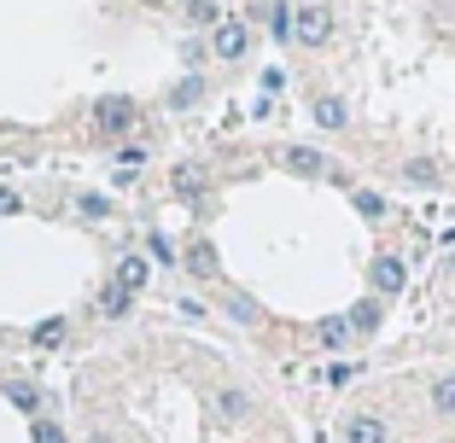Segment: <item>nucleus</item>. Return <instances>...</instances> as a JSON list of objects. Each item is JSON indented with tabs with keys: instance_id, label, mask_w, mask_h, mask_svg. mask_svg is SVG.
Wrapping results in <instances>:
<instances>
[{
	"instance_id": "14",
	"label": "nucleus",
	"mask_w": 455,
	"mask_h": 443,
	"mask_svg": "<svg viewBox=\"0 0 455 443\" xmlns=\"http://www.w3.org/2000/svg\"><path fill=\"white\" fill-rule=\"evenodd\" d=\"M345 321H350V333H374V327H379V304H356Z\"/></svg>"
},
{
	"instance_id": "20",
	"label": "nucleus",
	"mask_w": 455,
	"mask_h": 443,
	"mask_svg": "<svg viewBox=\"0 0 455 443\" xmlns=\"http://www.w3.org/2000/svg\"><path fill=\"white\" fill-rule=\"evenodd\" d=\"M36 338H41V344H59V338H65V321H59V315H53V321H41Z\"/></svg>"
},
{
	"instance_id": "28",
	"label": "nucleus",
	"mask_w": 455,
	"mask_h": 443,
	"mask_svg": "<svg viewBox=\"0 0 455 443\" xmlns=\"http://www.w3.org/2000/svg\"><path fill=\"white\" fill-rule=\"evenodd\" d=\"M18 210H24V199H18V193H6V187H0V216H18Z\"/></svg>"
},
{
	"instance_id": "29",
	"label": "nucleus",
	"mask_w": 455,
	"mask_h": 443,
	"mask_svg": "<svg viewBox=\"0 0 455 443\" xmlns=\"http://www.w3.org/2000/svg\"><path fill=\"white\" fill-rule=\"evenodd\" d=\"M188 6H193V0H188Z\"/></svg>"
},
{
	"instance_id": "15",
	"label": "nucleus",
	"mask_w": 455,
	"mask_h": 443,
	"mask_svg": "<svg viewBox=\"0 0 455 443\" xmlns=\"http://www.w3.org/2000/svg\"><path fill=\"white\" fill-rule=\"evenodd\" d=\"M216 408H222L228 420H245V415H251V403H245V391H222V397H216Z\"/></svg>"
},
{
	"instance_id": "4",
	"label": "nucleus",
	"mask_w": 455,
	"mask_h": 443,
	"mask_svg": "<svg viewBox=\"0 0 455 443\" xmlns=\"http://www.w3.org/2000/svg\"><path fill=\"white\" fill-rule=\"evenodd\" d=\"M345 443H386V420L379 415H350L345 420Z\"/></svg>"
},
{
	"instance_id": "3",
	"label": "nucleus",
	"mask_w": 455,
	"mask_h": 443,
	"mask_svg": "<svg viewBox=\"0 0 455 443\" xmlns=\"http://www.w3.org/2000/svg\"><path fill=\"white\" fill-rule=\"evenodd\" d=\"M94 123L106 129V135H123V129L134 123V99H100V106H94Z\"/></svg>"
},
{
	"instance_id": "25",
	"label": "nucleus",
	"mask_w": 455,
	"mask_h": 443,
	"mask_svg": "<svg viewBox=\"0 0 455 443\" xmlns=\"http://www.w3.org/2000/svg\"><path fill=\"white\" fill-rule=\"evenodd\" d=\"M199 181H204V175L193 170V163H188V170H175V187H181V193H193V187H199Z\"/></svg>"
},
{
	"instance_id": "7",
	"label": "nucleus",
	"mask_w": 455,
	"mask_h": 443,
	"mask_svg": "<svg viewBox=\"0 0 455 443\" xmlns=\"http://www.w3.org/2000/svg\"><path fill=\"white\" fill-rule=\"evenodd\" d=\"M117 286L123 292H140V286H147V257H123L117 263Z\"/></svg>"
},
{
	"instance_id": "27",
	"label": "nucleus",
	"mask_w": 455,
	"mask_h": 443,
	"mask_svg": "<svg viewBox=\"0 0 455 443\" xmlns=\"http://www.w3.org/2000/svg\"><path fill=\"white\" fill-rule=\"evenodd\" d=\"M188 12H193V18H199V24H216V6H211V0H193Z\"/></svg>"
},
{
	"instance_id": "24",
	"label": "nucleus",
	"mask_w": 455,
	"mask_h": 443,
	"mask_svg": "<svg viewBox=\"0 0 455 443\" xmlns=\"http://www.w3.org/2000/svg\"><path fill=\"white\" fill-rule=\"evenodd\" d=\"M36 443H65V431H59L53 420H36Z\"/></svg>"
},
{
	"instance_id": "26",
	"label": "nucleus",
	"mask_w": 455,
	"mask_h": 443,
	"mask_svg": "<svg viewBox=\"0 0 455 443\" xmlns=\"http://www.w3.org/2000/svg\"><path fill=\"white\" fill-rule=\"evenodd\" d=\"M76 210H82V216H106L111 204H106V199H88V193H82V199H76Z\"/></svg>"
},
{
	"instance_id": "16",
	"label": "nucleus",
	"mask_w": 455,
	"mask_h": 443,
	"mask_svg": "<svg viewBox=\"0 0 455 443\" xmlns=\"http://www.w3.org/2000/svg\"><path fill=\"white\" fill-rule=\"evenodd\" d=\"M403 181H415V187H432V181H438V170H432L427 158H415V163H403Z\"/></svg>"
},
{
	"instance_id": "1",
	"label": "nucleus",
	"mask_w": 455,
	"mask_h": 443,
	"mask_svg": "<svg viewBox=\"0 0 455 443\" xmlns=\"http://www.w3.org/2000/svg\"><path fill=\"white\" fill-rule=\"evenodd\" d=\"M292 36L304 41V47H322V41L333 36V12H327V6H298L292 12Z\"/></svg>"
},
{
	"instance_id": "23",
	"label": "nucleus",
	"mask_w": 455,
	"mask_h": 443,
	"mask_svg": "<svg viewBox=\"0 0 455 443\" xmlns=\"http://www.w3.org/2000/svg\"><path fill=\"white\" fill-rule=\"evenodd\" d=\"M350 379H356V368H350V362H333V368H327V385H350Z\"/></svg>"
},
{
	"instance_id": "9",
	"label": "nucleus",
	"mask_w": 455,
	"mask_h": 443,
	"mask_svg": "<svg viewBox=\"0 0 455 443\" xmlns=\"http://www.w3.org/2000/svg\"><path fill=\"white\" fill-rule=\"evenodd\" d=\"M263 24L275 29V41L292 36V6H286V0H268V6H263Z\"/></svg>"
},
{
	"instance_id": "10",
	"label": "nucleus",
	"mask_w": 455,
	"mask_h": 443,
	"mask_svg": "<svg viewBox=\"0 0 455 443\" xmlns=\"http://www.w3.org/2000/svg\"><path fill=\"white\" fill-rule=\"evenodd\" d=\"M350 338H356V333H350L345 315H327V321H322V344H327V350H345Z\"/></svg>"
},
{
	"instance_id": "2",
	"label": "nucleus",
	"mask_w": 455,
	"mask_h": 443,
	"mask_svg": "<svg viewBox=\"0 0 455 443\" xmlns=\"http://www.w3.org/2000/svg\"><path fill=\"white\" fill-rule=\"evenodd\" d=\"M245 47H251V24H245V18H228V24L211 29V53L216 59H240Z\"/></svg>"
},
{
	"instance_id": "11",
	"label": "nucleus",
	"mask_w": 455,
	"mask_h": 443,
	"mask_svg": "<svg viewBox=\"0 0 455 443\" xmlns=\"http://www.w3.org/2000/svg\"><path fill=\"white\" fill-rule=\"evenodd\" d=\"M315 123H322V129H345L350 111L339 106V99H315Z\"/></svg>"
},
{
	"instance_id": "6",
	"label": "nucleus",
	"mask_w": 455,
	"mask_h": 443,
	"mask_svg": "<svg viewBox=\"0 0 455 443\" xmlns=\"http://www.w3.org/2000/svg\"><path fill=\"white\" fill-rule=\"evenodd\" d=\"M409 269H403V257H374V286L379 292H403Z\"/></svg>"
},
{
	"instance_id": "12",
	"label": "nucleus",
	"mask_w": 455,
	"mask_h": 443,
	"mask_svg": "<svg viewBox=\"0 0 455 443\" xmlns=\"http://www.w3.org/2000/svg\"><path fill=\"white\" fill-rule=\"evenodd\" d=\"M427 24L438 29V36H455V0H432V12H427Z\"/></svg>"
},
{
	"instance_id": "22",
	"label": "nucleus",
	"mask_w": 455,
	"mask_h": 443,
	"mask_svg": "<svg viewBox=\"0 0 455 443\" xmlns=\"http://www.w3.org/2000/svg\"><path fill=\"white\" fill-rule=\"evenodd\" d=\"M147 251H152V263H175V251H170V240H164V233H152Z\"/></svg>"
},
{
	"instance_id": "18",
	"label": "nucleus",
	"mask_w": 455,
	"mask_h": 443,
	"mask_svg": "<svg viewBox=\"0 0 455 443\" xmlns=\"http://www.w3.org/2000/svg\"><path fill=\"white\" fill-rule=\"evenodd\" d=\"M356 210L368 216V222H379V216H386V199H374V193H356Z\"/></svg>"
},
{
	"instance_id": "21",
	"label": "nucleus",
	"mask_w": 455,
	"mask_h": 443,
	"mask_svg": "<svg viewBox=\"0 0 455 443\" xmlns=\"http://www.w3.org/2000/svg\"><path fill=\"white\" fill-rule=\"evenodd\" d=\"M199 88H204V82H199V76H188L181 88H175V106H193V99H199Z\"/></svg>"
},
{
	"instance_id": "17",
	"label": "nucleus",
	"mask_w": 455,
	"mask_h": 443,
	"mask_svg": "<svg viewBox=\"0 0 455 443\" xmlns=\"http://www.w3.org/2000/svg\"><path fill=\"white\" fill-rule=\"evenodd\" d=\"M100 309H106V315H123V309H129V292H123V286L111 281V292L100 297Z\"/></svg>"
},
{
	"instance_id": "19",
	"label": "nucleus",
	"mask_w": 455,
	"mask_h": 443,
	"mask_svg": "<svg viewBox=\"0 0 455 443\" xmlns=\"http://www.w3.org/2000/svg\"><path fill=\"white\" fill-rule=\"evenodd\" d=\"M228 315H234V321H245V327H251V321H257V304H251V297H234V304H228Z\"/></svg>"
},
{
	"instance_id": "13",
	"label": "nucleus",
	"mask_w": 455,
	"mask_h": 443,
	"mask_svg": "<svg viewBox=\"0 0 455 443\" xmlns=\"http://www.w3.org/2000/svg\"><path fill=\"white\" fill-rule=\"evenodd\" d=\"M188 269H193V274H216V251H211L204 240L188 245Z\"/></svg>"
},
{
	"instance_id": "5",
	"label": "nucleus",
	"mask_w": 455,
	"mask_h": 443,
	"mask_svg": "<svg viewBox=\"0 0 455 443\" xmlns=\"http://www.w3.org/2000/svg\"><path fill=\"white\" fill-rule=\"evenodd\" d=\"M286 170H292V175H333L315 146H286Z\"/></svg>"
},
{
	"instance_id": "8",
	"label": "nucleus",
	"mask_w": 455,
	"mask_h": 443,
	"mask_svg": "<svg viewBox=\"0 0 455 443\" xmlns=\"http://www.w3.org/2000/svg\"><path fill=\"white\" fill-rule=\"evenodd\" d=\"M432 408H438L443 420H455V374H443V379H432Z\"/></svg>"
}]
</instances>
